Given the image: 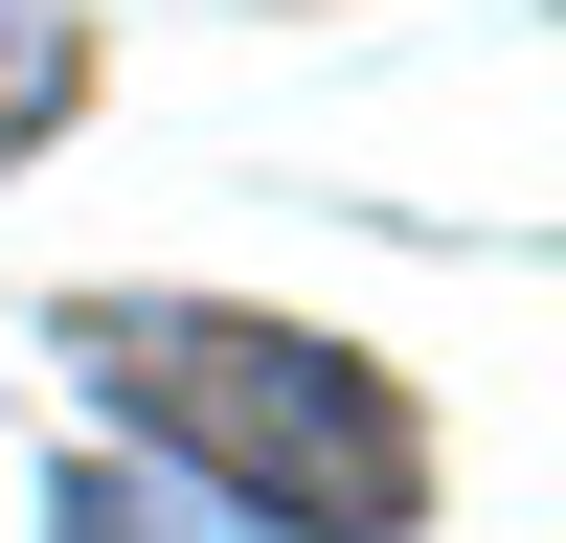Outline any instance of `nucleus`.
<instances>
[{"instance_id": "nucleus-1", "label": "nucleus", "mask_w": 566, "mask_h": 543, "mask_svg": "<svg viewBox=\"0 0 566 543\" xmlns=\"http://www.w3.org/2000/svg\"><path fill=\"white\" fill-rule=\"evenodd\" d=\"M69 362H91V407H114L136 453H181L250 543H408V521H431V430H408V385H386L363 340H317V317L91 295Z\"/></svg>"}, {"instance_id": "nucleus-2", "label": "nucleus", "mask_w": 566, "mask_h": 543, "mask_svg": "<svg viewBox=\"0 0 566 543\" xmlns=\"http://www.w3.org/2000/svg\"><path fill=\"white\" fill-rule=\"evenodd\" d=\"M69 91H91V23H69V0H0V159H45Z\"/></svg>"}, {"instance_id": "nucleus-3", "label": "nucleus", "mask_w": 566, "mask_h": 543, "mask_svg": "<svg viewBox=\"0 0 566 543\" xmlns=\"http://www.w3.org/2000/svg\"><path fill=\"white\" fill-rule=\"evenodd\" d=\"M45 543H205V521H181L159 476H69V498H45Z\"/></svg>"}]
</instances>
